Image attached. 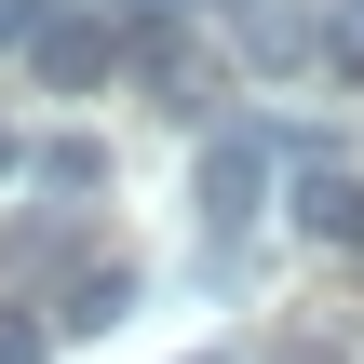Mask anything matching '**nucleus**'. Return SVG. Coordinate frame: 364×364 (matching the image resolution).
Masks as SVG:
<instances>
[{"label": "nucleus", "instance_id": "obj_3", "mask_svg": "<svg viewBox=\"0 0 364 364\" xmlns=\"http://www.w3.org/2000/svg\"><path fill=\"white\" fill-rule=\"evenodd\" d=\"M135 68L162 81V108H176V122H216V95H230V54L203 68V41H189V27H149V41H135Z\"/></svg>", "mask_w": 364, "mask_h": 364}, {"label": "nucleus", "instance_id": "obj_9", "mask_svg": "<svg viewBox=\"0 0 364 364\" xmlns=\"http://www.w3.org/2000/svg\"><path fill=\"white\" fill-rule=\"evenodd\" d=\"M95 14H108V27H135V41H149V27H189V14H203V0H95Z\"/></svg>", "mask_w": 364, "mask_h": 364}, {"label": "nucleus", "instance_id": "obj_4", "mask_svg": "<svg viewBox=\"0 0 364 364\" xmlns=\"http://www.w3.org/2000/svg\"><path fill=\"white\" fill-rule=\"evenodd\" d=\"M230 54L270 68V81H297L311 68V0H230Z\"/></svg>", "mask_w": 364, "mask_h": 364}, {"label": "nucleus", "instance_id": "obj_13", "mask_svg": "<svg viewBox=\"0 0 364 364\" xmlns=\"http://www.w3.org/2000/svg\"><path fill=\"white\" fill-rule=\"evenodd\" d=\"M14 176H27V135H14V122H0V189H14Z\"/></svg>", "mask_w": 364, "mask_h": 364}, {"label": "nucleus", "instance_id": "obj_1", "mask_svg": "<svg viewBox=\"0 0 364 364\" xmlns=\"http://www.w3.org/2000/svg\"><path fill=\"white\" fill-rule=\"evenodd\" d=\"M257 189H270V135H257V122H230V135L203 149V176H189V216H203V257H230V243L257 230Z\"/></svg>", "mask_w": 364, "mask_h": 364}, {"label": "nucleus", "instance_id": "obj_6", "mask_svg": "<svg viewBox=\"0 0 364 364\" xmlns=\"http://www.w3.org/2000/svg\"><path fill=\"white\" fill-rule=\"evenodd\" d=\"M122 311H135V270H122V257H95V270H68V297H54V324H68V338H108Z\"/></svg>", "mask_w": 364, "mask_h": 364}, {"label": "nucleus", "instance_id": "obj_2", "mask_svg": "<svg viewBox=\"0 0 364 364\" xmlns=\"http://www.w3.org/2000/svg\"><path fill=\"white\" fill-rule=\"evenodd\" d=\"M27 68H41L54 95H95L108 68H135V27H108V14H41V41H27Z\"/></svg>", "mask_w": 364, "mask_h": 364}, {"label": "nucleus", "instance_id": "obj_8", "mask_svg": "<svg viewBox=\"0 0 364 364\" xmlns=\"http://www.w3.org/2000/svg\"><path fill=\"white\" fill-rule=\"evenodd\" d=\"M27 176L81 203V189H108V149H95V135H54V149H27Z\"/></svg>", "mask_w": 364, "mask_h": 364}, {"label": "nucleus", "instance_id": "obj_7", "mask_svg": "<svg viewBox=\"0 0 364 364\" xmlns=\"http://www.w3.org/2000/svg\"><path fill=\"white\" fill-rule=\"evenodd\" d=\"M311 68L324 81H364V0H311Z\"/></svg>", "mask_w": 364, "mask_h": 364}, {"label": "nucleus", "instance_id": "obj_11", "mask_svg": "<svg viewBox=\"0 0 364 364\" xmlns=\"http://www.w3.org/2000/svg\"><path fill=\"white\" fill-rule=\"evenodd\" d=\"M41 338H54V324H27V311H0V364H41Z\"/></svg>", "mask_w": 364, "mask_h": 364}, {"label": "nucleus", "instance_id": "obj_5", "mask_svg": "<svg viewBox=\"0 0 364 364\" xmlns=\"http://www.w3.org/2000/svg\"><path fill=\"white\" fill-rule=\"evenodd\" d=\"M297 230L338 243V257H364V176L351 162H311V176H297Z\"/></svg>", "mask_w": 364, "mask_h": 364}, {"label": "nucleus", "instance_id": "obj_12", "mask_svg": "<svg viewBox=\"0 0 364 364\" xmlns=\"http://www.w3.org/2000/svg\"><path fill=\"white\" fill-rule=\"evenodd\" d=\"M270 364H351V351H338V338H284Z\"/></svg>", "mask_w": 364, "mask_h": 364}, {"label": "nucleus", "instance_id": "obj_10", "mask_svg": "<svg viewBox=\"0 0 364 364\" xmlns=\"http://www.w3.org/2000/svg\"><path fill=\"white\" fill-rule=\"evenodd\" d=\"M41 14H54V0H0V54H27V41H41Z\"/></svg>", "mask_w": 364, "mask_h": 364}]
</instances>
